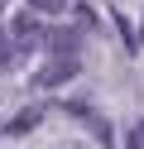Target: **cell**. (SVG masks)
<instances>
[{
    "label": "cell",
    "instance_id": "1",
    "mask_svg": "<svg viewBox=\"0 0 144 149\" xmlns=\"http://www.w3.org/2000/svg\"><path fill=\"white\" fill-rule=\"evenodd\" d=\"M10 39H15V48H38V43H48V34H43V24L34 19V10H24V15L10 19Z\"/></svg>",
    "mask_w": 144,
    "mask_h": 149
},
{
    "label": "cell",
    "instance_id": "2",
    "mask_svg": "<svg viewBox=\"0 0 144 149\" xmlns=\"http://www.w3.org/2000/svg\"><path fill=\"white\" fill-rule=\"evenodd\" d=\"M72 77H77V58H63V53H58L34 82H38V87H63V82H72Z\"/></svg>",
    "mask_w": 144,
    "mask_h": 149
},
{
    "label": "cell",
    "instance_id": "3",
    "mask_svg": "<svg viewBox=\"0 0 144 149\" xmlns=\"http://www.w3.org/2000/svg\"><path fill=\"white\" fill-rule=\"evenodd\" d=\"M48 48L63 53V58H77V29H53L48 34Z\"/></svg>",
    "mask_w": 144,
    "mask_h": 149
},
{
    "label": "cell",
    "instance_id": "4",
    "mask_svg": "<svg viewBox=\"0 0 144 149\" xmlns=\"http://www.w3.org/2000/svg\"><path fill=\"white\" fill-rule=\"evenodd\" d=\"M67 5H72V0H29L34 15H67Z\"/></svg>",
    "mask_w": 144,
    "mask_h": 149
},
{
    "label": "cell",
    "instance_id": "5",
    "mask_svg": "<svg viewBox=\"0 0 144 149\" xmlns=\"http://www.w3.org/2000/svg\"><path fill=\"white\" fill-rule=\"evenodd\" d=\"M34 120H38V111H24V116H15V125H10V130H15V135H19V130H29V125H34Z\"/></svg>",
    "mask_w": 144,
    "mask_h": 149
},
{
    "label": "cell",
    "instance_id": "6",
    "mask_svg": "<svg viewBox=\"0 0 144 149\" xmlns=\"http://www.w3.org/2000/svg\"><path fill=\"white\" fill-rule=\"evenodd\" d=\"M10 43H15V39H10V29H0V68L10 63Z\"/></svg>",
    "mask_w": 144,
    "mask_h": 149
},
{
    "label": "cell",
    "instance_id": "7",
    "mask_svg": "<svg viewBox=\"0 0 144 149\" xmlns=\"http://www.w3.org/2000/svg\"><path fill=\"white\" fill-rule=\"evenodd\" d=\"M134 135H139V144H144V120H139V125H134Z\"/></svg>",
    "mask_w": 144,
    "mask_h": 149
},
{
    "label": "cell",
    "instance_id": "8",
    "mask_svg": "<svg viewBox=\"0 0 144 149\" xmlns=\"http://www.w3.org/2000/svg\"><path fill=\"white\" fill-rule=\"evenodd\" d=\"M125 149H144V144H139V135H134V139H130V144H125Z\"/></svg>",
    "mask_w": 144,
    "mask_h": 149
},
{
    "label": "cell",
    "instance_id": "9",
    "mask_svg": "<svg viewBox=\"0 0 144 149\" xmlns=\"http://www.w3.org/2000/svg\"><path fill=\"white\" fill-rule=\"evenodd\" d=\"M139 29H144V24H139Z\"/></svg>",
    "mask_w": 144,
    "mask_h": 149
}]
</instances>
